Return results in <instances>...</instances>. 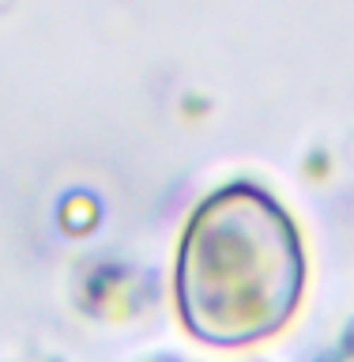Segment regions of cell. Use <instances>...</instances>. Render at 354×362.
Here are the masks:
<instances>
[{"mask_svg":"<svg viewBox=\"0 0 354 362\" xmlns=\"http://www.w3.org/2000/svg\"><path fill=\"white\" fill-rule=\"evenodd\" d=\"M305 283L302 238L264 189L234 181L192 211L177 249L174 294L203 344L245 347L294 317Z\"/></svg>","mask_w":354,"mask_h":362,"instance_id":"cell-1","label":"cell"}]
</instances>
